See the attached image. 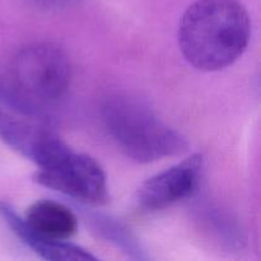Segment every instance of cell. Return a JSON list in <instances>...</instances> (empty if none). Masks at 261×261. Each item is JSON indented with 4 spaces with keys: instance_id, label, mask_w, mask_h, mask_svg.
Here are the masks:
<instances>
[{
    "instance_id": "cell-1",
    "label": "cell",
    "mask_w": 261,
    "mask_h": 261,
    "mask_svg": "<svg viewBox=\"0 0 261 261\" xmlns=\"http://www.w3.org/2000/svg\"><path fill=\"white\" fill-rule=\"evenodd\" d=\"M184 58L203 71H218L239 60L249 46L251 22L237 0H196L178 25Z\"/></svg>"
},
{
    "instance_id": "cell-2",
    "label": "cell",
    "mask_w": 261,
    "mask_h": 261,
    "mask_svg": "<svg viewBox=\"0 0 261 261\" xmlns=\"http://www.w3.org/2000/svg\"><path fill=\"white\" fill-rule=\"evenodd\" d=\"M102 121L122 153L139 163H150L182 154L185 138L168 126L142 99L115 93L102 103Z\"/></svg>"
},
{
    "instance_id": "cell-3",
    "label": "cell",
    "mask_w": 261,
    "mask_h": 261,
    "mask_svg": "<svg viewBox=\"0 0 261 261\" xmlns=\"http://www.w3.org/2000/svg\"><path fill=\"white\" fill-rule=\"evenodd\" d=\"M13 94L27 107L53 105L68 92L71 65L60 46L37 42L20 48L12 61Z\"/></svg>"
},
{
    "instance_id": "cell-4",
    "label": "cell",
    "mask_w": 261,
    "mask_h": 261,
    "mask_svg": "<svg viewBox=\"0 0 261 261\" xmlns=\"http://www.w3.org/2000/svg\"><path fill=\"white\" fill-rule=\"evenodd\" d=\"M35 181L92 205L105 204L109 199L107 177L101 165L91 155L70 148L50 166L38 168Z\"/></svg>"
},
{
    "instance_id": "cell-5",
    "label": "cell",
    "mask_w": 261,
    "mask_h": 261,
    "mask_svg": "<svg viewBox=\"0 0 261 261\" xmlns=\"http://www.w3.org/2000/svg\"><path fill=\"white\" fill-rule=\"evenodd\" d=\"M203 166V155L193 154L148 178L138 190V205L143 211L155 212L193 196L200 184Z\"/></svg>"
},
{
    "instance_id": "cell-6",
    "label": "cell",
    "mask_w": 261,
    "mask_h": 261,
    "mask_svg": "<svg viewBox=\"0 0 261 261\" xmlns=\"http://www.w3.org/2000/svg\"><path fill=\"white\" fill-rule=\"evenodd\" d=\"M0 214L5 219L12 231L30 246L36 254L46 260L53 261H96L97 257L91 252L82 249L81 246L70 244L68 241H55V240L43 239L33 233L24 219L15 213L14 209L5 201H0Z\"/></svg>"
},
{
    "instance_id": "cell-7",
    "label": "cell",
    "mask_w": 261,
    "mask_h": 261,
    "mask_svg": "<svg viewBox=\"0 0 261 261\" xmlns=\"http://www.w3.org/2000/svg\"><path fill=\"white\" fill-rule=\"evenodd\" d=\"M23 219L33 233L55 241H68L78 231L75 214L68 206L54 200L33 203Z\"/></svg>"
},
{
    "instance_id": "cell-8",
    "label": "cell",
    "mask_w": 261,
    "mask_h": 261,
    "mask_svg": "<svg viewBox=\"0 0 261 261\" xmlns=\"http://www.w3.org/2000/svg\"><path fill=\"white\" fill-rule=\"evenodd\" d=\"M35 4L40 5L43 8H54V9H59V8H64L66 5H70L71 3H75L76 0H31Z\"/></svg>"
},
{
    "instance_id": "cell-9",
    "label": "cell",
    "mask_w": 261,
    "mask_h": 261,
    "mask_svg": "<svg viewBox=\"0 0 261 261\" xmlns=\"http://www.w3.org/2000/svg\"><path fill=\"white\" fill-rule=\"evenodd\" d=\"M2 116H3V112H2V110H0V119H2Z\"/></svg>"
}]
</instances>
